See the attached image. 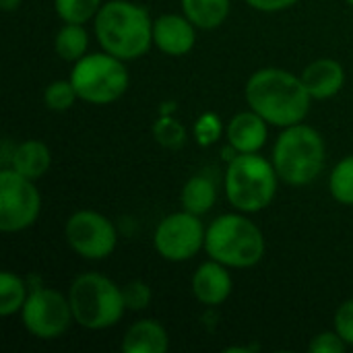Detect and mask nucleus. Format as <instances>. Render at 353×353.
Returning a JSON list of instances; mask_svg holds the SVG:
<instances>
[{
	"mask_svg": "<svg viewBox=\"0 0 353 353\" xmlns=\"http://www.w3.org/2000/svg\"><path fill=\"white\" fill-rule=\"evenodd\" d=\"M246 101L269 124L288 128L308 116L312 97L302 77L283 68H261L246 83Z\"/></svg>",
	"mask_w": 353,
	"mask_h": 353,
	"instance_id": "obj_1",
	"label": "nucleus"
},
{
	"mask_svg": "<svg viewBox=\"0 0 353 353\" xmlns=\"http://www.w3.org/2000/svg\"><path fill=\"white\" fill-rule=\"evenodd\" d=\"M95 35L103 52L120 60L145 56L153 43V21L149 12L128 0H110L95 14Z\"/></svg>",
	"mask_w": 353,
	"mask_h": 353,
	"instance_id": "obj_2",
	"label": "nucleus"
},
{
	"mask_svg": "<svg viewBox=\"0 0 353 353\" xmlns=\"http://www.w3.org/2000/svg\"><path fill=\"white\" fill-rule=\"evenodd\" d=\"M277 170L259 153H238L225 170V196L242 213L267 209L277 192Z\"/></svg>",
	"mask_w": 353,
	"mask_h": 353,
	"instance_id": "obj_3",
	"label": "nucleus"
},
{
	"mask_svg": "<svg viewBox=\"0 0 353 353\" xmlns=\"http://www.w3.org/2000/svg\"><path fill=\"white\" fill-rule=\"evenodd\" d=\"M205 250L225 267L248 269L263 261L265 236L248 217L228 213L207 228Z\"/></svg>",
	"mask_w": 353,
	"mask_h": 353,
	"instance_id": "obj_4",
	"label": "nucleus"
},
{
	"mask_svg": "<svg viewBox=\"0 0 353 353\" xmlns=\"http://www.w3.org/2000/svg\"><path fill=\"white\" fill-rule=\"evenodd\" d=\"M273 165L285 184H310L325 168V141L321 132L302 122L288 126L273 147Z\"/></svg>",
	"mask_w": 353,
	"mask_h": 353,
	"instance_id": "obj_5",
	"label": "nucleus"
},
{
	"mask_svg": "<svg viewBox=\"0 0 353 353\" xmlns=\"http://www.w3.org/2000/svg\"><path fill=\"white\" fill-rule=\"evenodd\" d=\"M74 323L89 331H103L122 321L126 312L122 290L99 273L79 275L68 292Z\"/></svg>",
	"mask_w": 353,
	"mask_h": 353,
	"instance_id": "obj_6",
	"label": "nucleus"
},
{
	"mask_svg": "<svg viewBox=\"0 0 353 353\" xmlns=\"http://www.w3.org/2000/svg\"><path fill=\"white\" fill-rule=\"evenodd\" d=\"M70 83L79 99L95 105H105L126 93L130 79L124 60L101 52L85 54L81 60H77L70 72Z\"/></svg>",
	"mask_w": 353,
	"mask_h": 353,
	"instance_id": "obj_7",
	"label": "nucleus"
},
{
	"mask_svg": "<svg viewBox=\"0 0 353 353\" xmlns=\"http://www.w3.org/2000/svg\"><path fill=\"white\" fill-rule=\"evenodd\" d=\"M29 180L12 168L0 172V230L6 234L31 228L41 211V196Z\"/></svg>",
	"mask_w": 353,
	"mask_h": 353,
	"instance_id": "obj_8",
	"label": "nucleus"
},
{
	"mask_svg": "<svg viewBox=\"0 0 353 353\" xmlns=\"http://www.w3.org/2000/svg\"><path fill=\"white\" fill-rule=\"evenodd\" d=\"M21 319L29 335L37 339H58L74 321L70 300L50 288L33 290L21 308Z\"/></svg>",
	"mask_w": 353,
	"mask_h": 353,
	"instance_id": "obj_9",
	"label": "nucleus"
},
{
	"mask_svg": "<svg viewBox=\"0 0 353 353\" xmlns=\"http://www.w3.org/2000/svg\"><path fill=\"white\" fill-rule=\"evenodd\" d=\"M205 236L207 230L199 221V215L180 211L159 221L153 244L159 256H163L165 261L182 263L199 254V250L205 246Z\"/></svg>",
	"mask_w": 353,
	"mask_h": 353,
	"instance_id": "obj_10",
	"label": "nucleus"
},
{
	"mask_svg": "<svg viewBox=\"0 0 353 353\" xmlns=\"http://www.w3.org/2000/svg\"><path fill=\"white\" fill-rule=\"evenodd\" d=\"M66 240L70 248L89 261L108 259L118 244L114 223L97 211H77L66 221Z\"/></svg>",
	"mask_w": 353,
	"mask_h": 353,
	"instance_id": "obj_11",
	"label": "nucleus"
},
{
	"mask_svg": "<svg viewBox=\"0 0 353 353\" xmlns=\"http://www.w3.org/2000/svg\"><path fill=\"white\" fill-rule=\"evenodd\" d=\"M194 29L186 14H161L153 21V43L168 56H186L196 43Z\"/></svg>",
	"mask_w": 353,
	"mask_h": 353,
	"instance_id": "obj_12",
	"label": "nucleus"
},
{
	"mask_svg": "<svg viewBox=\"0 0 353 353\" xmlns=\"http://www.w3.org/2000/svg\"><path fill=\"white\" fill-rule=\"evenodd\" d=\"M234 281L225 265L217 261L203 263L192 275V294L205 306H219L232 294Z\"/></svg>",
	"mask_w": 353,
	"mask_h": 353,
	"instance_id": "obj_13",
	"label": "nucleus"
},
{
	"mask_svg": "<svg viewBox=\"0 0 353 353\" xmlns=\"http://www.w3.org/2000/svg\"><path fill=\"white\" fill-rule=\"evenodd\" d=\"M267 120L254 110L240 112L228 124V141L238 153H259L267 143Z\"/></svg>",
	"mask_w": 353,
	"mask_h": 353,
	"instance_id": "obj_14",
	"label": "nucleus"
},
{
	"mask_svg": "<svg viewBox=\"0 0 353 353\" xmlns=\"http://www.w3.org/2000/svg\"><path fill=\"white\" fill-rule=\"evenodd\" d=\"M302 83L306 85L312 99H329L343 89L345 70L337 60L321 58L304 68Z\"/></svg>",
	"mask_w": 353,
	"mask_h": 353,
	"instance_id": "obj_15",
	"label": "nucleus"
},
{
	"mask_svg": "<svg viewBox=\"0 0 353 353\" xmlns=\"http://www.w3.org/2000/svg\"><path fill=\"white\" fill-rule=\"evenodd\" d=\"M170 347L168 331L157 321H139L128 327L122 339L124 353H163Z\"/></svg>",
	"mask_w": 353,
	"mask_h": 353,
	"instance_id": "obj_16",
	"label": "nucleus"
},
{
	"mask_svg": "<svg viewBox=\"0 0 353 353\" xmlns=\"http://www.w3.org/2000/svg\"><path fill=\"white\" fill-rule=\"evenodd\" d=\"M52 165V153L50 147L41 141H25L21 145H14L12 157L8 168H12L17 174L29 178V180H37L41 178Z\"/></svg>",
	"mask_w": 353,
	"mask_h": 353,
	"instance_id": "obj_17",
	"label": "nucleus"
},
{
	"mask_svg": "<svg viewBox=\"0 0 353 353\" xmlns=\"http://www.w3.org/2000/svg\"><path fill=\"white\" fill-rule=\"evenodd\" d=\"M184 14L199 29H215L230 14V0H182Z\"/></svg>",
	"mask_w": 353,
	"mask_h": 353,
	"instance_id": "obj_18",
	"label": "nucleus"
},
{
	"mask_svg": "<svg viewBox=\"0 0 353 353\" xmlns=\"http://www.w3.org/2000/svg\"><path fill=\"white\" fill-rule=\"evenodd\" d=\"M215 199H217L215 184L207 176H192L182 188V207L184 211L194 215H205L207 211H211Z\"/></svg>",
	"mask_w": 353,
	"mask_h": 353,
	"instance_id": "obj_19",
	"label": "nucleus"
},
{
	"mask_svg": "<svg viewBox=\"0 0 353 353\" xmlns=\"http://www.w3.org/2000/svg\"><path fill=\"white\" fill-rule=\"evenodd\" d=\"M54 48H56V54L62 60L77 62V60H81L85 56V52L89 48V35H87L83 25L64 23V27H60V31L56 33Z\"/></svg>",
	"mask_w": 353,
	"mask_h": 353,
	"instance_id": "obj_20",
	"label": "nucleus"
},
{
	"mask_svg": "<svg viewBox=\"0 0 353 353\" xmlns=\"http://www.w3.org/2000/svg\"><path fill=\"white\" fill-rule=\"evenodd\" d=\"M25 302H27L25 281L14 273L4 271L0 275V314L10 316L19 312L25 306Z\"/></svg>",
	"mask_w": 353,
	"mask_h": 353,
	"instance_id": "obj_21",
	"label": "nucleus"
},
{
	"mask_svg": "<svg viewBox=\"0 0 353 353\" xmlns=\"http://www.w3.org/2000/svg\"><path fill=\"white\" fill-rule=\"evenodd\" d=\"M329 188L337 203L353 205V155H347L333 168Z\"/></svg>",
	"mask_w": 353,
	"mask_h": 353,
	"instance_id": "obj_22",
	"label": "nucleus"
},
{
	"mask_svg": "<svg viewBox=\"0 0 353 353\" xmlns=\"http://www.w3.org/2000/svg\"><path fill=\"white\" fill-rule=\"evenodd\" d=\"M54 6L64 23L83 25L99 12L101 0H54Z\"/></svg>",
	"mask_w": 353,
	"mask_h": 353,
	"instance_id": "obj_23",
	"label": "nucleus"
},
{
	"mask_svg": "<svg viewBox=\"0 0 353 353\" xmlns=\"http://www.w3.org/2000/svg\"><path fill=\"white\" fill-rule=\"evenodd\" d=\"M79 99L70 79L68 81H54L43 89V103L46 108L54 110V112H66L68 108H72V103Z\"/></svg>",
	"mask_w": 353,
	"mask_h": 353,
	"instance_id": "obj_24",
	"label": "nucleus"
},
{
	"mask_svg": "<svg viewBox=\"0 0 353 353\" xmlns=\"http://www.w3.org/2000/svg\"><path fill=\"white\" fill-rule=\"evenodd\" d=\"M153 134L159 145L170 147V149H176V147L184 145V141H186V132H184L182 124L176 122L174 118H161L153 126Z\"/></svg>",
	"mask_w": 353,
	"mask_h": 353,
	"instance_id": "obj_25",
	"label": "nucleus"
},
{
	"mask_svg": "<svg viewBox=\"0 0 353 353\" xmlns=\"http://www.w3.org/2000/svg\"><path fill=\"white\" fill-rule=\"evenodd\" d=\"M126 310H145L151 302V290L145 281H130L122 288Z\"/></svg>",
	"mask_w": 353,
	"mask_h": 353,
	"instance_id": "obj_26",
	"label": "nucleus"
},
{
	"mask_svg": "<svg viewBox=\"0 0 353 353\" xmlns=\"http://www.w3.org/2000/svg\"><path fill=\"white\" fill-rule=\"evenodd\" d=\"M345 347H347V343L339 337V333L335 331V333H321V335H316L312 341H310V345H308V352L312 353H341L345 352Z\"/></svg>",
	"mask_w": 353,
	"mask_h": 353,
	"instance_id": "obj_27",
	"label": "nucleus"
},
{
	"mask_svg": "<svg viewBox=\"0 0 353 353\" xmlns=\"http://www.w3.org/2000/svg\"><path fill=\"white\" fill-rule=\"evenodd\" d=\"M335 331L347 345H353V300H347L339 306L335 314Z\"/></svg>",
	"mask_w": 353,
	"mask_h": 353,
	"instance_id": "obj_28",
	"label": "nucleus"
},
{
	"mask_svg": "<svg viewBox=\"0 0 353 353\" xmlns=\"http://www.w3.org/2000/svg\"><path fill=\"white\" fill-rule=\"evenodd\" d=\"M219 134V120L215 116H203L196 124V137L203 143H211L215 141Z\"/></svg>",
	"mask_w": 353,
	"mask_h": 353,
	"instance_id": "obj_29",
	"label": "nucleus"
},
{
	"mask_svg": "<svg viewBox=\"0 0 353 353\" xmlns=\"http://www.w3.org/2000/svg\"><path fill=\"white\" fill-rule=\"evenodd\" d=\"M246 2H248V6H252L254 10H261V12H279V10L294 6L298 0H246Z\"/></svg>",
	"mask_w": 353,
	"mask_h": 353,
	"instance_id": "obj_30",
	"label": "nucleus"
},
{
	"mask_svg": "<svg viewBox=\"0 0 353 353\" xmlns=\"http://www.w3.org/2000/svg\"><path fill=\"white\" fill-rule=\"evenodd\" d=\"M0 6L4 12H12L21 6V0H0Z\"/></svg>",
	"mask_w": 353,
	"mask_h": 353,
	"instance_id": "obj_31",
	"label": "nucleus"
},
{
	"mask_svg": "<svg viewBox=\"0 0 353 353\" xmlns=\"http://www.w3.org/2000/svg\"><path fill=\"white\" fill-rule=\"evenodd\" d=\"M345 2H347V4H352V6H353V0H345Z\"/></svg>",
	"mask_w": 353,
	"mask_h": 353,
	"instance_id": "obj_32",
	"label": "nucleus"
}]
</instances>
